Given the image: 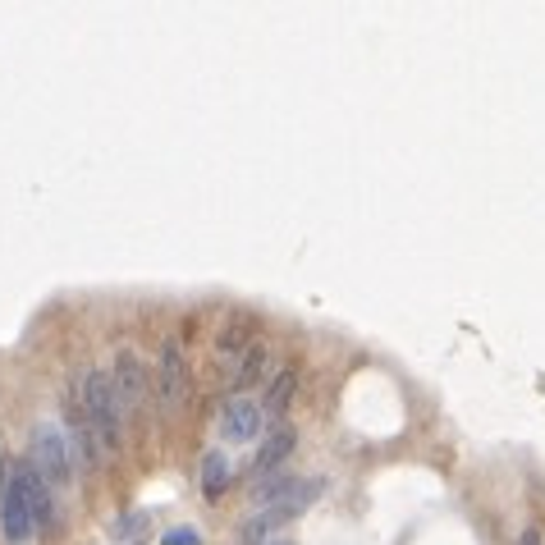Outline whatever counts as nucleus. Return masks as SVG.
<instances>
[{"label":"nucleus","instance_id":"3","mask_svg":"<svg viewBox=\"0 0 545 545\" xmlns=\"http://www.w3.org/2000/svg\"><path fill=\"white\" fill-rule=\"evenodd\" d=\"M74 445H69V431L55 422H42L33 431V472L46 486H65L74 477Z\"/></svg>","mask_w":545,"mask_h":545},{"label":"nucleus","instance_id":"8","mask_svg":"<svg viewBox=\"0 0 545 545\" xmlns=\"http://www.w3.org/2000/svg\"><path fill=\"white\" fill-rule=\"evenodd\" d=\"M298 504H271V509H252L248 518H243V527H239V541H248V545H262L271 532H280L284 523H294L298 518Z\"/></svg>","mask_w":545,"mask_h":545},{"label":"nucleus","instance_id":"2","mask_svg":"<svg viewBox=\"0 0 545 545\" xmlns=\"http://www.w3.org/2000/svg\"><path fill=\"white\" fill-rule=\"evenodd\" d=\"M78 399H83V413H88L92 440H101V449H120L124 408H120V399H115L110 371H88L83 385H78Z\"/></svg>","mask_w":545,"mask_h":545},{"label":"nucleus","instance_id":"11","mask_svg":"<svg viewBox=\"0 0 545 545\" xmlns=\"http://www.w3.org/2000/svg\"><path fill=\"white\" fill-rule=\"evenodd\" d=\"M294 394H298V371H280V376H275V381L266 385V394H262V413H266V417L289 413Z\"/></svg>","mask_w":545,"mask_h":545},{"label":"nucleus","instance_id":"10","mask_svg":"<svg viewBox=\"0 0 545 545\" xmlns=\"http://www.w3.org/2000/svg\"><path fill=\"white\" fill-rule=\"evenodd\" d=\"M252 344V321L248 317H234L225 330L216 335V362H220V371H229L234 362H239V353Z\"/></svg>","mask_w":545,"mask_h":545},{"label":"nucleus","instance_id":"4","mask_svg":"<svg viewBox=\"0 0 545 545\" xmlns=\"http://www.w3.org/2000/svg\"><path fill=\"white\" fill-rule=\"evenodd\" d=\"M156 376H161V408L165 413H179L188 404V390H193V371L184 358V339H165L161 344V362H156Z\"/></svg>","mask_w":545,"mask_h":545},{"label":"nucleus","instance_id":"6","mask_svg":"<svg viewBox=\"0 0 545 545\" xmlns=\"http://www.w3.org/2000/svg\"><path fill=\"white\" fill-rule=\"evenodd\" d=\"M262 404H252V399H229L225 408H220V436L234 440V445H243V440H257L262 436Z\"/></svg>","mask_w":545,"mask_h":545},{"label":"nucleus","instance_id":"9","mask_svg":"<svg viewBox=\"0 0 545 545\" xmlns=\"http://www.w3.org/2000/svg\"><path fill=\"white\" fill-rule=\"evenodd\" d=\"M266 367H271V349H266L262 339H252L248 349L239 353V362L229 367V390H248V385H257Z\"/></svg>","mask_w":545,"mask_h":545},{"label":"nucleus","instance_id":"14","mask_svg":"<svg viewBox=\"0 0 545 545\" xmlns=\"http://www.w3.org/2000/svg\"><path fill=\"white\" fill-rule=\"evenodd\" d=\"M518 545H541V532H536V527H527L523 541H518Z\"/></svg>","mask_w":545,"mask_h":545},{"label":"nucleus","instance_id":"13","mask_svg":"<svg viewBox=\"0 0 545 545\" xmlns=\"http://www.w3.org/2000/svg\"><path fill=\"white\" fill-rule=\"evenodd\" d=\"M161 545H202V532L197 527H175V532H165Z\"/></svg>","mask_w":545,"mask_h":545},{"label":"nucleus","instance_id":"1","mask_svg":"<svg viewBox=\"0 0 545 545\" xmlns=\"http://www.w3.org/2000/svg\"><path fill=\"white\" fill-rule=\"evenodd\" d=\"M46 513H51L46 481L33 468H14V477L5 481V495H0V536L10 545H23L33 527L46 523Z\"/></svg>","mask_w":545,"mask_h":545},{"label":"nucleus","instance_id":"12","mask_svg":"<svg viewBox=\"0 0 545 545\" xmlns=\"http://www.w3.org/2000/svg\"><path fill=\"white\" fill-rule=\"evenodd\" d=\"M229 486V458L220 454V449H211L207 458H202V491H207V500H220Z\"/></svg>","mask_w":545,"mask_h":545},{"label":"nucleus","instance_id":"15","mask_svg":"<svg viewBox=\"0 0 545 545\" xmlns=\"http://www.w3.org/2000/svg\"><path fill=\"white\" fill-rule=\"evenodd\" d=\"M0 495H5V458H0Z\"/></svg>","mask_w":545,"mask_h":545},{"label":"nucleus","instance_id":"5","mask_svg":"<svg viewBox=\"0 0 545 545\" xmlns=\"http://www.w3.org/2000/svg\"><path fill=\"white\" fill-rule=\"evenodd\" d=\"M110 385H115V399H120L124 413H142L147 408V394H152V381H147V367H142L138 353H115V367H110Z\"/></svg>","mask_w":545,"mask_h":545},{"label":"nucleus","instance_id":"7","mask_svg":"<svg viewBox=\"0 0 545 545\" xmlns=\"http://www.w3.org/2000/svg\"><path fill=\"white\" fill-rule=\"evenodd\" d=\"M294 445H298V436L294 431H289V426H280V431H271V436L262 440V449H257V454H252V481H271L275 472H280V463L289 454H294Z\"/></svg>","mask_w":545,"mask_h":545},{"label":"nucleus","instance_id":"16","mask_svg":"<svg viewBox=\"0 0 545 545\" xmlns=\"http://www.w3.org/2000/svg\"><path fill=\"white\" fill-rule=\"evenodd\" d=\"M275 545H289V541H275Z\"/></svg>","mask_w":545,"mask_h":545}]
</instances>
